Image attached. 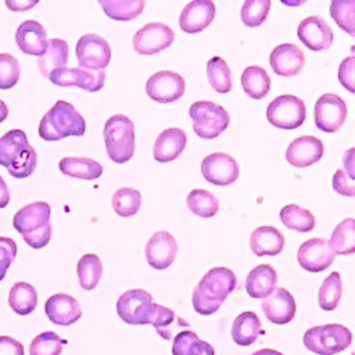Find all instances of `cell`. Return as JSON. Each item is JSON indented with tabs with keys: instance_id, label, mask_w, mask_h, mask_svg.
I'll list each match as a JSON object with an SVG mask.
<instances>
[{
	"instance_id": "60d3db41",
	"label": "cell",
	"mask_w": 355,
	"mask_h": 355,
	"mask_svg": "<svg viewBox=\"0 0 355 355\" xmlns=\"http://www.w3.org/2000/svg\"><path fill=\"white\" fill-rule=\"evenodd\" d=\"M141 205L140 191L132 187H121L112 196V208L114 211L122 216L128 218L135 215Z\"/></svg>"
},
{
	"instance_id": "f1b7e54d",
	"label": "cell",
	"mask_w": 355,
	"mask_h": 355,
	"mask_svg": "<svg viewBox=\"0 0 355 355\" xmlns=\"http://www.w3.org/2000/svg\"><path fill=\"white\" fill-rule=\"evenodd\" d=\"M68 62V44L62 39H51L47 42V49L37 60V67L43 76L49 75L58 68H64Z\"/></svg>"
},
{
	"instance_id": "f907efd6",
	"label": "cell",
	"mask_w": 355,
	"mask_h": 355,
	"mask_svg": "<svg viewBox=\"0 0 355 355\" xmlns=\"http://www.w3.org/2000/svg\"><path fill=\"white\" fill-rule=\"evenodd\" d=\"M354 79H355V57L349 55L340 64L338 68V80L340 83L351 93L355 92L354 89Z\"/></svg>"
},
{
	"instance_id": "ba28073f",
	"label": "cell",
	"mask_w": 355,
	"mask_h": 355,
	"mask_svg": "<svg viewBox=\"0 0 355 355\" xmlns=\"http://www.w3.org/2000/svg\"><path fill=\"white\" fill-rule=\"evenodd\" d=\"M76 58L80 68L104 71L111 61V47L101 36L87 33L76 43Z\"/></svg>"
},
{
	"instance_id": "cb8c5ba5",
	"label": "cell",
	"mask_w": 355,
	"mask_h": 355,
	"mask_svg": "<svg viewBox=\"0 0 355 355\" xmlns=\"http://www.w3.org/2000/svg\"><path fill=\"white\" fill-rule=\"evenodd\" d=\"M187 143L186 133L179 128H169L159 133L154 143V158L158 162H169L176 159L184 150Z\"/></svg>"
},
{
	"instance_id": "7bdbcfd3",
	"label": "cell",
	"mask_w": 355,
	"mask_h": 355,
	"mask_svg": "<svg viewBox=\"0 0 355 355\" xmlns=\"http://www.w3.org/2000/svg\"><path fill=\"white\" fill-rule=\"evenodd\" d=\"M64 344H67V340H62L57 333L44 331L32 340L29 345V354L31 355H60Z\"/></svg>"
},
{
	"instance_id": "8fae6325",
	"label": "cell",
	"mask_w": 355,
	"mask_h": 355,
	"mask_svg": "<svg viewBox=\"0 0 355 355\" xmlns=\"http://www.w3.org/2000/svg\"><path fill=\"white\" fill-rule=\"evenodd\" d=\"M173 37V31L168 25L162 22H150L135 33L132 44L136 53L151 55L169 47Z\"/></svg>"
},
{
	"instance_id": "836d02e7",
	"label": "cell",
	"mask_w": 355,
	"mask_h": 355,
	"mask_svg": "<svg viewBox=\"0 0 355 355\" xmlns=\"http://www.w3.org/2000/svg\"><path fill=\"white\" fill-rule=\"evenodd\" d=\"M98 4L104 12L115 21H129L136 18L144 10V0H100Z\"/></svg>"
},
{
	"instance_id": "603a6c76",
	"label": "cell",
	"mask_w": 355,
	"mask_h": 355,
	"mask_svg": "<svg viewBox=\"0 0 355 355\" xmlns=\"http://www.w3.org/2000/svg\"><path fill=\"white\" fill-rule=\"evenodd\" d=\"M18 47L29 55L42 57L47 49V33L44 28L33 19L22 22L15 33Z\"/></svg>"
},
{
	"instance_id": "bcb514c9",
	"label": "cell",
	"mask_w": 355,
	"mask_h": 355,
	"mask_svg": "<svg viewBox=\"0 0 355 355\" xmlns=\"http://www.w3.org/2000/svg\"><path fill=\"white\" fill-rule=\"evenodd\" d=\"M21 68L15 57L8 53H0V89L7 90L17 85Z\"/></svg>"
},
{
	"instance_id": "8d00e7d4",
	"label": "cell",
	"mask_w": 355,
	"mask_h": 355,
	"mask_svg": "<svg viewBox=\"0 0 355 355\" xmlns=\"http://www.w3.org/2000/svg\"><path fill=\"white\" fill-rule=\"evenodd\" d=\"M76 272H78L80 287L86 291H90L100 282V277L103 275V263L97 255L85 254L78 261Z\"/></svg>"
},
{
	"instance_id": "83f0119b",
	"label": "cell",
	"mask_w": 355,
	"mask_h": 355,
	"mask_svg": "<svg viewBox=\"0 0 355 355\" xmlns=\"http://www.w3.org/2000/svg\"><path fill=\"white\" fill-rule=\"evenodd\" d=\"M58 168L64 175L83 180H94L103 173V166L97 161L85 157L62 158Z\"/></svg>"
},
{
	"instance_id": "7dc6e473",
	"label": "cell",
	"mask_w": 355,
	"mask_h": 355,
	"mask_svg": "<svg viewBox=\"0 0 355 355\" xmlns=\"http://www.w3.org/2000/svg\"><path fill=\"white\" fill-rule=\"evenodd\" d=\"M37 165V155H36V151L32 146H29L8 168V173L12 176V178H17V179H24V178H28L29 175L33 173L35 168Z\"/></svg>"
},
{
	"instance_id": "7402d4cb",
	"label": "cell",
	"mask_w": 355,
	"mask_h": 355,
	"mask_svg": "<svg viewBox=\"0 0 355 355\" xmlns=\"http://www.w3.org/2000/svg\"><path fill=\"white\" fill-rule=\"evenodd\" d=\"M44 311L50 322L58 326H69L82 316V309L78 301L72 295L64 293L51 295L44 304Z\"/></svg>"
},
{
	"instance_id": "db71d44e",
	"label": "cell",
	"mask_w": 355,
	"mask_h": 355,
	"mask_svg": "<svg viewBox=\"0 0 355 355\" xmlns=\"http://www.w3.org/2000/svg\"><path fill=\"white\" fill-rule=\"evenodd\" d=\"M8 201H10V191L4 179L0 176V208H6Z\"/></svg>"
},
{
	"instance_id": "ee69618b",
	"label": "cell",
	"mask_w": 355,
	"mask_h": 355,
	"mask_svg": "<svg viewBox=\"0 0 355 355\" xmlns=\"http://www.w3.org/2000/svg\"><path fill=\"white\" fill-rule=\"evenodd\" d=\"M270 0H247L241 7V19L250 28L259 26L268 17Z\"/></svg>"
},
{
	"instance_id": "b9f144b4",
	"label": "cell",
	"mask_w": 355,
	"mask_h": 355,
	"mask_svg": "<svg viewBox=\"0 0 355 355\" xmlns=\"http://www.w3.org/2000/svg\"><path fill=\"white\" fill-rule=\"evenodd\" d=\"M330 15L349 36H355V0L331 1Z\"/></svg>"
},
{
	"instance_id": "f5cc1de1",
	"label": "cell",
	"mask_w": 355,
	"mask_h": 355,
	"mask_svg": "<svg viewBox=\"0 0 355 355\" xmlns=\"http://www.w3.org/2000/svg\"><path fill=\"white\" fill-rule=\"evenodd\" d=\"M36 1H21V0H6V6L12 11H25L33 7Z\"/></svg>"
},
{
	"instance_id": "52a82bcc",
	"label": "cell",
	"mask_w": 355,
	"mask_h": 355,
	"mask_svg": "<svg viewBox=\"0 0 355 355\" xmlns=\"http://www.w3.org/2000/svg\"><path fill=\"white\" fill-rule=\"evenodd\" d=\"M305 104L293 94H282L273 98L266 108L270 125L280 129H297L305 121Z\"/></svg>"
},
{
	"instance_id": "f546056e",
	"label": "cell",
	"mask_w": 355,
	"mask_h": 355,
	"mask_svg": "<svg viewBox=\"0 0 355 355\" xmlns=\"http://www.w3.org/2000/svg\"><path fill=\"white\" fill-rule=\"evenodd\" d=\"M31 144L21 129H11L0 139V165L8 168Z\"/></svg>"
},
{
	"instance_id": "1f68e13d",
	"label": "cell",
	"mask_w": 355,
	"mask_h": 355,
	"mask_svg": "<svg viewBox=\"0 0 355 355\" xmlns=\"http://www.w3.org/2000/svg\"><path fill=\"white\" fill-rule=\"evenodd\" d=\"M172 355H215V349L207 341H202L191 330L180 331L175 336Z\"/></svg>"
},
{
	"instance_id": "4dcf8cb0",
	"label": "cell",
	"mask_w": 355,
	"mask_h": 355,
	"mask_svg": "<svg viewBox=\"0 0 355 355\" xmlns=\"http://www.w3.org/2000/svg\"><path fill=\"white\" fill-rule=\"evenodd\" d=\"M241 86L251 98L261 100L269 93L270 78L263 68L251 65L247 67L241 73Z\"/></svg>"
},
{
	"instance_id": "7c38bea8",
	"label": "cell",
	"mask_w": 355,
	"mask_h": 355,
	"mask_svg": "<svg viewBox=\"0 0 355 355\" xmlns=\"http://www.w3.org/2000/svg\"><path fill=\"white\" fill-rule=\"evenodd\" d=\"M49 79L51 83L67 87V86H78L86 92H97L104 86L105 72L104 71H89L85 68H58L54 69Z\"/></svg>"
},
{
	"instance_id": "ac0fdd59",
	"label": "cell",
	"mask_w": 355,
	"mask_h": 355,
	"mask_svg": "<svg viewBox=\"0 0 355 355\" xmlns=\"http://www.w3.org/2000/svg\"><path fill=\"white\" fill-rule=\"evenodd\" d=\"M261 306L266 319L275 324H286L291 322L295 315L294 297L283 287L275 288L263 298Z\"/></svg>"
},
{
	"instance_id": "8992f818",
	"label": "cell",
	"mask_w": 355,
	"mask_h": 355,
	"mask_svg": "<svg viewBox=\"0 0 355 355\" xmlns=\"http://www.w3.org/2000/svg\"><path fill=\"white\" fill-rule=\"evenodd\" d=\"M193 129L201 139L218 137L230 122L227 111L212 101H196L189 110Z\"/></svg>"
},
{
	"instance_id": "d4e9b609",
	"label": "cell",
	"mask_w": 355,
	"mask_h": 355,
	"mask_svg": "<svg viewBox=\"0 0 355 355\" xmlns=\"http://www.w3.org/2000/svg\"><path fill=\"white\" fill-rule=\"evenodd\" d=\"M250 247L258 257H273L282 252L284 247V237L282 232L273 226H261L251 233Z\"/></svg>"
},
{
	"instance_id": "6da1fadb",
	"label": "cell",
	"mask_w": 355,
	"mask_h": 355,
	"mask_svg": "<svg viewBox=\"0 0 355 355\" xmlns=\"http://www.w3.org/2000/svg\"><path fill=\"white\" fill-rule=\"evenodd\" d=\"M236 275L227 268H212L198 282L191 302L200 315H212L236 288Z\"/></svg>"
},
{
	"instance_id": "f35d334b",
	"label": "cell",
	"mask_w": 355,
	"mask_h": 355,
	"mask_svg": "<svg viewBox=\"0 0 355 355\" xmlns=\"http://www.w3.org/2000/svg\"><path fill=\"white\" fill-rule=\"evenodd\" d=\"M189 209L200 218H211L219 209V201L214 194L202 189H194L186 198Z\"/></svg>"
},
{
	"instance_id": "44dd1931",
	"label": "cell",
	"mask_w": 355,
	"mask_h": 355,
	"mask_svg": "<svg viewBox=\"0 0 355 355\" xmlns=\"http://www.w3.org/2000/svg\"><path fill=\"white\" fill-rule=\"evenodd\" d=\"M323 155V143L313 136H301L293 140L286 150V159L295 168H306Z\"/></svg>"
},
{
	"instance_id": "ab89813d",
	"label": "cell",
	"mask_w": 355,
	"mask_h": 355,
	"mask_svg": "<svg viewBox=\"0 0 355 355\" xmlns=\"http://www.w3.org/2000/svg\"><path fill=\"white\" fill-rule=\"evenodd\" d=\"M207 78L218 93H229L232 89V73L226 61L220 57H212L207 62Z\"/></svg>"
},
{
	"instance_id": "277c9868",
	"label": "cell",
	"mask_w": 355,
	"mask_h": 355,
	"mask_svg": "<svg viewBox=\"0 0 355 355\" xmlns=\"http://www.w3.org/2000/svg\"><path fill=\"white\" fill-rule=\"evenodd\" d=\"M104 140L108 157L116 162H128L135 153V125L122 114L111 116L104 125Z\"/></svg>"
},
{
	"instance_id": "816d5d0a",
	"label": "cell",
	"mask_w": 355,
	"mask_h": 355,
	"mask_svg": "<svg viewBox=\"0 0 355 355\" xmlns=\"http://www.w3.org/2000/svg\"><path fill=\"white\" fill-rule=\"evenodd\" d=\"M0 355H25L24 345L12 337L0 336Z\"/></svg>"
},
{
	"instance_id": "4316f807",
	"label": "cell",
	"mask_w": 355,
	"mask_h": 355,
	"mask_svg": "<svg viewBox=\"0 0 355 355\" xmlns=\"http://www.w3.org/2000/svg\"><path fill=\"white\" fill-rule=\"evenodd\" d=\"M262 334V324L255 312L247 311L240 313L232 326V338L237 345H251Z\"/></svg>"
},
{
	"instance_id": "9f6ffc18",
	"label": "cell",
	"mask_w": 355,
	"mask_h": 355,
	"mask_svg": "<svg viewBox=\"0 0 355 355\" xmlns=\"http://www.w3.org/2000/svg\"><path fill=\"white\" fill-rule=\"evenodd\" d=\"M8 115V108L3 100H0V123L7 118Z\"/></svg>"
},
{
	"instance_id": "30bf717a",
	"label": "cell",
	"mask_w": 355,
	"mask_h": 355,
	"mask_svg": "<svg viewBox=\"0 0 355 355\" xmlns=\"http://www.w3.org/2000/svg\"><path fill=\"white\" fill-rule=\"evenodd\" d=\"M347 105L344 100L334 94L326 93L315 104V125L326 133L337 132L345 122Z\"/></svg>"
},
{
	"instance_id": "5bb4252c",
	"label": "cell",
	"mask_w": 355,
	"mask_h": 355,
	"mask_svg": "<svg viewBox=\"0 0 355 355\" xmlns=\"http://www.w3.org/2000/svg\"><path fill=\"white\" fill-rule=\"evenodd\" d=\"M201 173L212 184L227 186L239 178V164L226 153H212L202 159Z\"/></svg>"
},
{
	"instance_id": "d6a6232c",
	"label": "cell",
	"mask_w": 355,
	"mask_h": 355,
	"mask_svg": "<svg viewBox=\"0 0 355 355\" xmlns=\"http://www.w3.org/2000/svg\"><path fill=\"white\" fill-rule=\"evenodd\" d=\"M8 304L15 313L28 315L37 305V293L32 284L18 282L10 290Z\"/></svg>"
},
{
	"instance_id": "9c48e42d",
	"label": "cell",
	"mask_w": 355,
	"mask_h": 355,
	"mask_svg": "<svg viewBox=\"0 0 355 355\" xmlns=\"http://www.w3.org/2000/svg\"><path fill=\"white\" fill-rule=\"evenodd\" d=\"M153 304L150 293L140 288L128 290L118 298L116 312L128 324H147Z\"/></svg>"
},
{
	"instance_id": "9a60e30c",
	"label": "cell",
	"mask_w": 355,
	"mask_h": 355,
	"mask_svg": "<svg viewBox=\"0 0 355 355\" xmlns=\"http://www.w3.org/2000/svg\"><path fill=\"white\" fill-rule=\"evenodd\" d=\"M334 258L336 254L326 239L306 240L304 244H301L297 254L300 266L312 273L327 269L333 263Z\"/></svg>"
},
{
	"instance_id": "f6af8a7d",
	"label": "cell",
	"mask_w": 355,
	"mask_h": 355,
	"mask_svg": "<svg viewBox=\"0 0 355 355\" xmlns=\"http://www.w3.org/2000/svg\"><path fill=\"white\" fill-rule=\"evenodd\" d=\"M173 320H175V313L172 309L162 306L159 304H153L147 324H151L153 327H155V330L158 331V334L162 338L169 340L171 338V326H172Z\"/></svg>"
},
{
	"instance_id": "d590c367",
	"label": "cell",
	"mask_w": 355,
	"mask_h": 355,
	"mask_svg": "<svg viewBox=\"0 0 355 355\" xmlns=\"http://www.w3.org/2000/svg\"><path fill=\"white\" fill-rule=\"evenodd\" d=\"M329 244L334 254L349 255L355 251V222L352 218H347L336 226Z\"/></svg>"
},
{
	"instance_id": "5b68a950",
	"label": "cell",
	"mask_w": 355,
	"mask_h": 355,
	"mask_svg": "<svg viewBox=\"0 0 355 355\" xmlns=\"http://www.w3.org/2000/svg\"><path fill=\"white\" fill-rule=\"evenodd\" d=\"M352 334L343 324L315 326L305 331L304 345L318 355H334L349 347Z\"/></svg>"
},
{
	"instance_id": "3957f363",
	"label": "cell",
	"mask_w": 355,
	"mask_h": 355,
	"mask_svg": "<svg viewBox=\"0 0 355 355\" xmlns=\"http://www.w3.org/2000/svg\"><path fill=\"white\" fill-rule=\"evenodd\" d=\"M86 123L83 116L67 101H57L42 118L39 136L47 141L61 140L68 136H83Z\"/></svg>"
},
{
	"instance_id": "7a4b0ae2",
	"label": "cell",
	"mask_w": 355,
	"mask_h": 355,
	"mask_svg": "<svg viewBox=\"0 0 355 355\" xmlns=\"http://www.w3.org/2000/svg\"><path fill=\"white\" fill-rule=\"evenodd\" d=\"M51 208L47 202L36 201L22 207L12 219V226L22 234L25 243L32 248H43L51 237Z\"/></svg>"
},
{
	"instance_id": "ffe728a7",
	"label": "cell",
	"mask_w": 355,
	"mask_h": 355,
	"mask_svg": "<svg viewBox=\"0 0 355 355\" xmlns=\"http://www.w3.org/2000/svg\"><path fill=\"white\" fill-rule=\"evenodd\" d=\"M215 17V4L211 0H194L184 6L179 25L186 33H198L211 25Z\"/></svg>"
},
{
	"instance_id": "11a10c76",
	"label": "cell",
	"mask_w": 355,
	"mask_h": 355,
	"mask_svg": "<svg viewBox=\"0 0 355 355\" xmlns=\"http://www.w3.org/2000/svg\"><path fill=\"white\" fill-rule=\"evenodd\" d=\"M252 355H283V354L276 349H272V348H262V349H258L257 352H254Z\"/></svg>"
},
{
	"instance_id": "74e56055",
	"label": "cell",
	"mask_w": 355,
	"mask_h": 355,
	"mask_svg": "<svg viewBox=\"0 0 355 355\" xmlns=\"http://www.w3.org/2000/svg\"><path fill=\"white\" fill-rule=\"evenodd\" d=\"M343 295V282L338 272H331L322 283L318 302L323 311H334Z\"/></svg>"
},
{
	"instance_id": "e0dca14e",
	"label": "cell",
	"mask_w": 355,
	"mask_h": 355,
	"mask_svg": "<svg viewBox=\"0 0 355 355\" xmlns=\"http://www.w3.org/2000/svg\"><path fill=\"white\" fill-rule=\"evenodd\" d=\"M297 36L312 51L330 49L334 39L331 28L318 15L302 19L297 28Z\"/></svg>"
},
{
	"instance_id": "4fadbf2b",
	"label": "cell",
	"mask_w": 355,
	"mask_h": 355,
	"mask_svg": "<svg viewBox=\"0 0 355 355\" xmlns=\"http://www.w3.org/2000/svg\"><path fill=\"white\" fill-rule=\"evenodd\" d=\"M184 79L172 71H159L146 85L148 97L157 103H173L184 94Z\"/></svg>"
},
{
	"instance_id": "e575fe53",
	"label": "cell",
	"mask_w": 355,
	"mask_h": 355,
	"mask_svg": "<svg viewBox=\"0 0 355 355\" xmlns=\"http://www.w3.org/2000/svg\"><path fill=\"white\" fill-rule=\"evenodd\" d=\"M280 219L286 227L300 233L311 232L315 227L313 214L295 204L283 207L280 211Z\"/></svg>"
},
{
	"instance_id": "d6986e66",
	"label": "cell",
	"mask_w": 355,
	"mask_h": 355,
	"mask_svg": "<svg viewBox=\"0 0 355 355\" xmlns=\"http://www.w3.org/2000/svg\"><path fill=\"white\" fill-rule=\"evenodd\" d=\"M269 62L276 75L290 78L297 75L304 68L305 55L297 44L283 43L273 49Z\"/></svg>"
},
{
	"instance_id": "484cf974",
	"label": "cell",
	"mask_w": 355,
	"mask_h": 355,
	"mask_svg": "<svg viewBox=\"0 0 355 355\" xmlns=\"http://www.w3.org/2000/svg\"><path fill=\"white\" fill-rule=\"evenodd\" d=\"M276 270L268 263H261L248 273L245 280V290L250 297L263 300L276 288Z\"/></svg>"
},
{
	"instance_id": "681fc988",
	"label": "cell",
	"mask_w": 355,
	"mask_h": 355,
	"mask_svg": "<svg viewBox=\"0 0 355 355\" xmlns=\"http://www.w3.org/2000/svg\"><path fill=\"white\" fill-rule=\"evenodd\" d=\"M354 176L349 175L345 169H338L333 176V189L347 197L355 196V184H354Z\"/></svg>"
},
{
	"instance_id": "c3c4849f",
	"label": "cell",
	"mask_w": 355,
	"mask_h": 355,
	"mask_svg": "<svg viewBox=\"0 0 355 355\" xmlns=\"http://www.w3.org/2000/svg\"><path fill=\"white\" fill-rule=\"evenodd\" d=\"M17 257V244L10 237H0V282L4 279L7 269Z\"/></svg>"
},
{
	"instance_id": "2e32d148",
	"label": "cell",
	"mask_w": 355,
	"mask_h": 355,
	"mask_svg": "<svg viewBox=\"0 0 355 355\" xmlns=\"http://www.w3.org/2000/svg\"><path fill=\"white\" fill-rule=\"evenodd\" d=\"M146 259L154 269L162 270L171 266L178 254V243L175 237L165 230L154 233L146 244Z\"/></svg>"
}]
</instances>
